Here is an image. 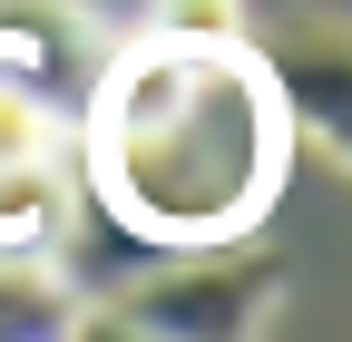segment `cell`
<instances>
[{
  "label": "cell",
  "mask_w": 352,
  "mask_h": 342,
  "mask_svg": "<svg viewBox=\"0 0 352 342\" xmlns=\"http://www.w3.org/2000/svg\"><path fill=\"white\" fill-rule=\"evenodd\" d=\"M303 117L245 39H108L78 98V186L138 244H245L294 176Z\"/></svg>",
  "instance_id": "cell-1"
},
{
  "label": "cell",
  "mask_w": 352,
  "mask_h": 342,
  "mask_svg": "<svg viewBox=\"0 0 352 342\" xmlns=\"http://www.w3.org/2000/svg\"><path fill=\"white\" fill-rule=\"evenodd\" d=\"M98 304H118L127 323H147L157 342H254L284 304V264L245 244H157L138 254Z\"/></svg>",
  "instance_id": "cell-2"
},
{
  "label": "cell",
  "mask_w": 352,
  "mask_h": 342,
  "mask_svg": "<svg viewBox=\"0 0 352 342\" xmlns=\"http://www.w3.org/2000/svg\"><path fill=\"white\" fill-rule=\"evenodd\" d=\"M69 127H78V108H69L20 49H0V176L69 166Z\"/></svg>",
  "instance_id": "cell-3"
},
{
  "label": "cell",
  "mask_w": 352,
  "mask_h": 342,
  "mask_svg": "<svg viewBox=\"0 0 352 342\" xmlns=\"http://www.w3.org/2000/svg\"><path fill=\"white\" fill-rule=\"evenodd\" d=\"M78 313V284L50 254H0V342H59Z\"/></svg>",
  "instance_id": "cell-4"
},
{
  "label": "cell",
  "mask_w": 352,
  "mask_h": 342,
  "mask_svg": "<svg viewBox=\"0 0 352 342\" xmlns=\"http://www.w3.org/2000/svg\"><path fill=\"white\" fill-rule=\"evenodd\" d=\"M157 39H245V0H147Z\"/></svg>",
  "instance_id": "cell-5"
},
{
  "label": "cell",
  "mask_w": 352,
  "mask_h": 342,
  "mask_svg": "<svg viewBox=\"0 0 352 342\" xmlns=\"http://www.w3.org/2000/svg\"><path fill=\"white\" fill-rule=\"evenodd\" d=\"M59 342H157V332H147V323H127V313H118V304H78V313H69V332H59Z\"/></svg>",
  "instance_id": "cell-6"
}]
</instances>
